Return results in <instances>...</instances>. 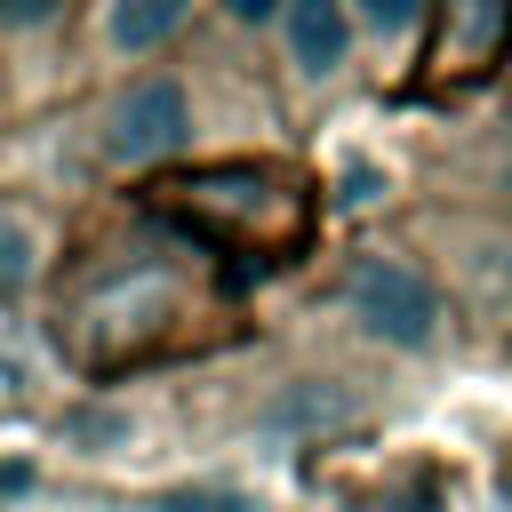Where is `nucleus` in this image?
Instances as JSON below:
<instances>
[{
	"instance_id": "nucleus-6",
	"label": "nucleus",
	"mask_w": 512,
	"mask_h": 512,
	"mask_svg": "<svg viewBox=\"0 0 512 512\" xmlns=\"http://www.w3.org/2000/svg\"><path fill=\"white\" fill-rule=\"evenodd\" d=\"M192 16H200V0H88V56H104V64H144V56H160Z\"/></svg>"
},
{
	"instance_id": "nucleus-2",
	"label": "nucleus",
	"mask_w": 512,
	"mask_h": 512,
	"mask_svg": "<svg viewBox=\"0 0 512 512\" xmlns=\"http://www.w3.org/2000/svg\"><path fill=\"white\" fill-rule=\"evenodd\" d=\"M184 320H192V296H184L176 264L136 256V264H112V272L72 288V304L56 320V344H64V360L80 376H112V368L152 360Z\"/></svg>"
},
{
	"instance_id": "nucleus-8",
	"label": "nucleus",
	"mask_w": 512,
	"mask_h": 512,
	"mask_svg": "<svg viewBox=\"0 0 512 512\" xmlns=\"http://www.w3.org/2000/svg\"><path fill=\"white\" fill-rule=\"evenodd\" d=\"M40 264H48V224L32 208H8L0 200V304H16L40 280Z\"/></svg>"
},
{
	"instance_id": "nucleus-4",
	"label": "nucleus",
	"mask_w": 512,
	"mask_h": 512,
	"mask_svg": "<svg viewBox=\"0 0 512 512\" xmlns=\"http://www.w3.org/2000/svg\"><path fill=\"white\" fill-rule=\"evenodd\" d=\"M336 304L352 312L360 336H376V344H392V352H432V344H440V296H432V280H424L408 256H392V248L352 256L344 280H336Z\"/></svg>"
},
{
	"instance_id": "nucleus-9",
	"label": "nucleus",
	"mask_w": 512,
	"mask_h": 512,
	"mask_svg": "<svg viewBox=\"0 0 512 512\" xmlns=\"http://www.w3.org/2000/svg\"><path fill=\"white\" fill-rule=\"evenodd\" d=\"M80 0H0V32H48V24H64Z\"/></svg>"
},
{
	"instance_id": "nucleus-3",
	"label": "nucleus",
	"mask_w": 512,
	"mask_h": 512,
	"mask_svg": "<svg viewBox=\"0 0 512 512\" xmlns=\"http://www.w3.org/2000/svg\"><path fill=\"white\" fill-rule=\"evenodd\" d=\"M192 136H200V112H192V88H184V72H168V64H144V72H128L104 104H96V160L104 168H176L184 152H192Z\"/></svg>"
},
{
	"instance_id": "nucleus-10",
	"label": "nucleus",
	"mask_w": 512,
	"mask_h": 512,
	"mask_svg": "<svg viewBox=\"0 0 512 512\" xmlns=\"http://www.w3.org/2000/svg\"><path fill=\"white\" fill-rule=\"evenodd\" d=\"M424 8H432V0H352V16H360V24H376V32H408Z\"/></svg>"
},
{
	"instance_id": "nucleus-7",
	"label": "nucleus",
	"mask_w": 512,
	"mask_h": 512,
	"mask_svg": "<svg viewBox=\"0 0 512 512\" xmlns=\"http://www.w3.org/2000/svg\"><path fill=\"white\" fill-rule=\"evenodd\" d=\"M280 48L296 80H328L352 56V8L344 0H280Z\"/></svg>"
},
{
	"instance_id": "nucleus-1",
	"label": "nucleus",
	"mask_w": 512,
	"mask_h": 512,
	"mask_svg": "<svg viewBox=\"0 0 512 512\" xmlns=\"http://www.w3.org/2000/svg\"><path fill=\"white\" fill-rule=\"evenodd\" d=\"M152 208L192 232L208 256H288L312 232L304 176L288 160H216V168H168L152 184Z\"/></svg>"
},
{
	"instance_id": "nucleus-5",
	"label": "nucleus",
	"mask_w": 512,
	"mask_h": 512,
	"mask_svg": "<svg viewBox=\"0 0 512 512\" xmlns=\"http://www.w3.org/2000/svg\"><path fill=\"white\" fill-rule=\"evenodd\" d=\"M512 56V0H432V40H424V88H472Z\"/></svg>"
}]
</instances>
